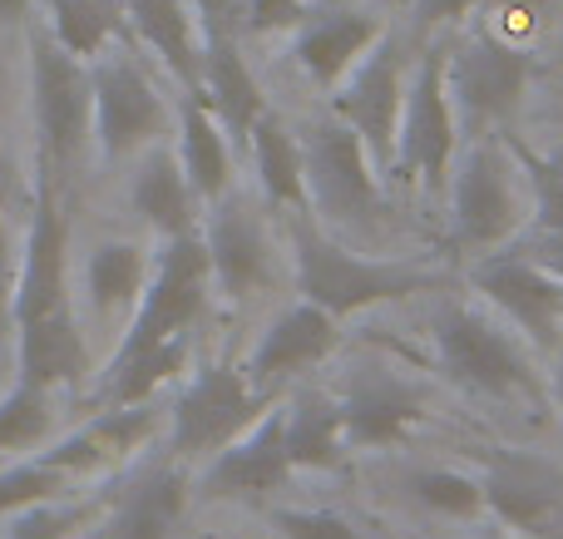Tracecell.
<instances>
[{
  "mask_svg": "<svg viewBox=\"0 0 563 539\" xmlns=\"http://www.w3.org/2000/svg\"><path fill=\"white\" fill-rule=\"evenodd\" d=\"M124 20L134 35L168 65V75L184 89L203 79V25L188 0H124Z\"/></svg>",
  "mask_w": 563,
  "mask_h": 539,
  "instance_id": "44dd1931",
  "label": "cell"
},
{
  "mask_svg": "<svg viewBox=\"0 0 563 539\" xmlns=\"http://www.w3.org/2000/svg\"><path fill=\"white\" fill-rule=\"evenodd\" d=\"M273 406L243 372L233 366H198V376L184 386L174 402V455L178 461H198V455H218L233 436H243L257 416Z\"/></svg>",
  "mask_w": 563,
  "mask_h": 539,
  "instance_id": "4fadbf2b",
  "label": "cell"
},
{
  "mask_svg": "<svg viewBox=\"0 0 563 539\" xmlns=\"http://www.w3.org/2000/svg\"><path fill=\"white\" fill-rule=\"evenodd\" d=\"M144 283H148V257H144V248H134V243H99L85 263V287H89V302H95L99 317L139 302Z\"/></svg>",
  "mask_w": 563,
  "mask_h": 539,
  "instance_id": "f1b7e54d",
  "label": "cell"
},
{
  "mask_svg": "<svg viewBox=\"0 0 563 539\" xmlns=\"http://www.w3.org/2000/svg\"><path fill=\"white\" fill-rule=\"evenodd\" d=\"M129 198H134V213L144 218L154 233H164V238L194 233L198 194H194V184H188V174H184V164H178L174 148H148V158L134 174Z\"/></svg>",
  "mask_w": 563,
  "mask_h": 539,
  "instance_id": "484cf974",
  "label": "cell"
},
{
  "mask_svg": "<svg viewBox=\"0 0 563 539\" xmlns=\"http://www.w3.org/2000/svg\"><path fill=\"white\" fill-rule=\"evenodd\" d=\"M89 95H95V134L104 158H124L164 134L168 105L129 55H95Z\"/></svg>",
  "mask_w": 563,
  "mask_h": 539,
  "instance_id": "9a60e30c",
  "label": "cell"
},
{
  "mask_svg": "<svg viewBox=\"0 0 563 539\" xmlns=\"http://www.w3.org/2000/svg\"><path fill=\"white\" fill-rule=\"evenodd\" d=\"M69 475L55 471L45 461H30V465H15V471L0 475V515L5 510H25V505H40V501H55L65 491Z\"/></svg>",
  "mask_w": 563,
  "mask_h": 539,
  "instance_id": "836d02e7",
  "label": "cell"
},
{
  "mask_svg": "<svg viewBox=\"0 0 563 539\" xmlns=\"http://www.w3.org/2000/svg\"><path fill=\"white\" fill-rule=\"evenodd\" d=\"M460 139L465 134H460L455 105H450L445 89V40H435V45H426V55L416 59L406 79V109H400L390 174H400L430 198H445Z\"/></svg>",
  "mask_w": 563,
  "mask_h": 539,
  "instance_id": "52a82bcc",
  "label": "cell"
},
{
  "mask_svg": "<svg viewBox=\"0 0 563 539\" xmlns=\"http://www.w3.org/2000/svg\"><path fill=\"white\" fill-rule=\"evenodd\" d=\"M69 223L59 208V174L40 164L35 223L25 238V263L15 273V332H20V382L59 386L79 382L89 366L79 317L69 302Z\"/></svg>",
  "mask_w": 563,
  "mask_h": 539,
  "instance_id": "6da1fadb",
  "label": "cell"
},
{
  "mask_svg": "<svg viewBox=\"0 0 563 539\" xmlns=\"http://www.w3.org/2000/svg\"><path fill=\"white\" fill-rule=\"evenodd\" d=\"M297 139L301 168H307V213L346 243H371V238L386 233L390 208L386 188H380L386 174L366 154L356 129L336 114H321L307 119L297 129Z\"/></svg>",
  "mask_w": 563,
  "mask_h": 539,
  "instance_id": "3957f363",
  "label": "cell"
},
{
  "mask_svg": "<svg viewBox=\"0 0 563 539\" xmlns=\"http://www.w3.org/2000/svg\"><path fill=\"white\" fill-rule=\"evenodd\" d=\"M445 208H450V243L470 263L515 243L529 228V184L515 144L499 134L460 144L455 168H450Z\"/></svg>",
  "mask_w": 563,
  "mask_h": 539,
  "instance_id": "5b68a950",
  "label": "cell"
},
{
  "mask_svg": "<svg viewBox=\"0 0 563 539\" xmlns=\"http://www.w3.org/2000/svg\"><path fill=\"white\" fill-rule=\"evenodd\" d=\"M534 75H539L534 50L495 25L475 30V35L455 40V45L445 40V89L465 139L499 134L525 109Z\"/></svg>",
  "mask_w": 563,
  "mask_h": 539,
  "instance_id": "8992f818",
  "label": "cell"
},
{
  "mask_svg": "<svg viewBox=\"0 0 563 539\" xmlns=\"http://www.w3.org/2000/svg\"><path fill=\"white\" fill-rule=\"evenodd\" d=\"M406 6H410V30L416 35H435V30L470 20L485 0H406Z\"/></svg>",
  "mask_w": 563,
  "mask_h": 539,
  "instance_id": "8d00e7d4",
  "label": "cell"
},
{
  "mask_svg": "<svg viewBox=\"0 0 563 539\" xmlns=\"http://www.w3.org/2000/svg\"><path fill=\"white\" fill-rule=\"evenodd\" d=\"M435 366L450 386L485 402H534L544 392L539 352L485 302H440L430 317Z\"/></svg>",
  "mask_w": 563,
  "mask_h": 539,
  "instance_id": "277c9868",
  "label": "cell"
},
{
  "mask_svg": "<svg viewBox=\"0 0 563 539\" xmlns=\"http://www.w3.org/2000/svg\"><path fill=\"white\" fill-rule=\"evenodd\" d=\"M287 416V461L291 471H336L346 461V421H341V402L331 392L301 386L297 396L282 402Z\"/></svg>",
  "mask_w": 563,
  "mask_h": 539,
  "instance_id": "7402d4cb",
  "label": "cell"
},
{
  "mask_svg": "<svg viewBox=\"0 0 563 539\" xmlns=\"http://www.w3.org/2000/svg\"><path fill=\"white\" fill-rule=\"evenodd\" d=\"M406 495L435 520H479L485 510V491H479V475L470 471H450V465H420L406 475Z\"/></svg>",
  "mask_w": 563,
  "mask_h": 539,
  "instance_id": "f546056e",
  "label": "cell"
},
{
  "mask_svg": "<svg viewBox=\"0 0 563 539\" xmlns=\"http://www.w3.org/2000/svg\"><path fill=\"white\" fill-rule=\"evenodd\" d=\"M203 248H208V263H213V283L233 302H253V297H263L277 283L273 228H267L263 208L247 194H238V188H228L218 204H208Z\"/></svg>",
  "mask_w": 563,
  "mask_h": 539,
  "instance_id": "5bb4252c",
  "label": "cell"
},
{
  "mask_svg": "<svg viewBox=\"0 0 563 539\" xmlns=\"http://www.w3.org/2000/svg\"><path fill=\"white\" fill-rule=\"evenodd\" d=\"M554 6L559 0H485L479 10H495V30H505V35H515V40H525L529 30L539 25L544 15H554Z\"/></svg>",
  "mask_w": 563,
  "mask_h": 539,
  "instance_id": "f35d334b",
  "label": "cell"
},
{
  "mask_svg": "<svg viewBox=\"0 0 563 539\" xmlns=\"http://www.w3.org/2000/svg\"><path fill=\"white\" fill-rule=\"evenodd\" d=\"M301 15H307V0H247L243 30L247 35H273V30H291Z\"/></svg>",
  "mask_w": 563,
  "mask_h": 539,
  "instance_id": "74e56055",
  "label": "cell"
},
{
  "mask_svg": "<svg viewBox=\"0 0 563 539\" xmlns=\"http://www.w3.org/2000/svg\"><path fill=\"white\" fill-rule=\"evenodd\" d=\"M208 287H213V263H208L203 233L194 228V233L164 238V253H158L144 293H139V312H134V322H129L124 342H119L114 362H129V356H139V352H154V346L188 337L194 322L203 317Z\"/></svg>",
  "mask_w": 563,
  "mask_h": 539,
  "instance_id": "ba28073f",
  "label": "cell"
},
{
  "mask_svg": "<svg viewBox=\"0 0 563 539\" xmlns=\"http://www.w3.org/2000/svg\"><path fill=\"white\" fill-rule=\"evenodd\" d=\"M287 248H291V277L297 293L307 302L327 307L331 317H356L366 307H386V302H406L416 293H435L445 287V273L426 263H396V257H366L346 243V238L327 233L317 218L301 208L291 213L287 228Z\"/></svg>",
  "mask_w": 563,
  "mask_h": 539,
  "instance_id": "7a4b0ae2",
  "label": "cell"
},
{
  "mask_svg": "<svg viewBox=\"0 0 563 539\" xmlns=\"http://www.w3.org/2000/svg\"><path fill=\"white\" fill-rule=\"evenodd\" d=\"M371 6H406V0H371Z\"/></svg>",
  "mask_w": 563,
  "mask_h": 539,
  "instance_id": "c3c4849f",
  "label": "cell"
},
{
  "mask_svg": "<svg viewBox=\"0 0 563 539\" xmlns=\"http://www.w3.org/2000/svg\"><path fill=\"white\" fill-rule=\"evenodd\" d=\"M30 0H0V20H20Z\"/></svg>",
  "mask_w": 563,
  "mask_h": 539,
  "instance_id": "f6af8a7d",
  "label": "cell"
},
{
  "mask_svg": "<svg viewBox=\"0 0 563 539\" xmlns=\"http://www.w3.org/2000/svg\"><path fill=\"white\" fill-rule=\"evenodd\" d=\"M45 436H49L45 386L20 382L15 392L0 402V451H25V446H40Z\"/></svg>",
  "mask_w": 563,
  "mask_h": 539,
  "instance_id": "1f68e13d",
  "label": "cell"
},
{
  "mask_svg": "<svg viewBox=\"0 0 563 539\" xmlns=\"http://www.w3.org/2000/svg\"><path fill=\"white\" fill-rule=\"evenodd\" d=\"M470 287L475 297L499 312L534 352L554 356L563 342V277L525 253L519 243L495 248V253L470 263Z\"/></svg>",
  "mask_w": 563,
  "mask_h": 539,
  "instance_id": "8fae6325",
  "label": "cell"
},
{
  "mask_svg": "<svg viewBox=\"0 0 563 539\" xmlns=\"http://www.w3.org/2000/svg\"><path fill=\"white\" fill-rule=\"evenodd\" d=\"M544 164L554 168V174H563V139H554V144L544 148Z\"/></svg>",
  "mask_w": 563,
  "mask_h": 539,
  "instance_id": "ee69618b",
  "label": "cell"
},
{
  "mask_svg": "<svg viewBox=\"0 0 563 539\" xmlns=\"http://www.w3.org/2000/svg\"><path fill=\"white\" fill-rule=\"evenodd\" d=\"M30 95H35L40 164L65 174L95 129V95L85 59L69 55L45 25L30 30Z\"/></svg>",
  "mask_w": 563,
  "mask_h": 539,
  "instance_id": "9c48e42d",
  "label": "cell"
},
{
  "mask_svg": "<svg viewBox=\"0 0 563 539\" xmlns=\"http://www.w3.org/2000/svg\"><path fill=\"white\" fill-rule=\"evenodd\" d=\"M247 154H253L257 184H263L267 204L291 208L301 213L307 208V168H301V139L277 109H263L247 134Z\"/></svg>",
  "mask_w": 563,
  "mask_h": 539,
  "instance_id": "4316f807",
  "label": "cell"
},
{
  "mask_svg": "<svg viewBox=\"0 0 563 539\" xmlns=\"http://www.w3.org/2000/svg\"><path fill=\"white\" fill-rule=\"evenodd\" d=\"M515 243L525 248L534 263H544L554 277H563V228H559V233H539V228H525Z\"/></svg>",
  "mask_w": 563,
  "mask_h": 539,
  "instance_id": "ab89813d",
  "label": "cell"
},
{
  "mask_svg": "<svg viewBox=\"0 0 563 539\" xmlns=\"http://www.w3.org/2000/svg\"><path fill=\"white\" fill-rule=\"evenodd\" d=\"M198 95L208 99V109L228 129V139L247 148V134H253L257 114L267 109V99L257 75L247 69L243 50H238L233 30H203V79H198Z\"/></svg>",
  "mask_w": 563,
  "mask_h": 539,
  "instance_id": "ffe728a7",
  "label": "cell"
},
{
  "mask_svg": "<svg viewBox=\"0 0 563 539\" xmlns=\"http://www.w3.org/2000/svg\"><path fill=\"white\" fill-rule=\"evenodd\" d=\"M406 79H410V40L386 25L376 45H371L366 55L346 69V79L331 89V114L346 119V124L356 129L380 174H390V158H396Z\"/></svg>",
  "mask_w": 563,
  "mask_h": 539,
  "instance_id": "30bf717a",
  "label": "cell"
},
{
  "mask_svg": "<svg viewBox=\"0 0 563 539\" xmlns=\"http://www.w3.org/2000/svg\"><path fill=\"white\" fill-rule=\"evenodd\" d=\"M544 392L554 396V406L563 411V342H559V352H554V366H549V382H544Z\"/></svg>",
  "mask_w": 563,
  "mask_h": 539,
  "instance_id": "7bdbcfd3",
  "label": "cell"
},
{
  "mask_svg": "<svg viewBox=\"0 0 563 539\" xmlns=\"http://www.w3.org/2000/svg\"><path fill=\"white\" fill-rule=\"evenodd\" d=\"M5 194H10V164H5V154H0V204H5Z\"/></svg>",
  "mask_w": 563,
  "mask_h": 539,
  "instance_id": "bcb514c9",
  "label": "cell"
},
{
  "mask_svg": "<svg viewBox=\"0 0 563 539\" xmlns=\"http://www.w3.org/2000/svg\"><path fill=\"white\" fill-rule=\"evenodd\" d=\"M465 539H519V535H509V530H505V535H465Z\"/></svg>",
  "mask_w": 563,
  "mask_h": 539,
  "instance_id": "7dc6e473",
  "label": "cell"
},
{
  "mask_svg": "<svg viewBox=\"0 0 563 539\" xmlns=\"http://www.w3.org/2000/svg\"><path fill=\"white\" fill-rule=\"evenodd\" d=\"M15 307V257H10V233L0 218V317Z\"/></svg>",
  "mask_w": 563,
  "mask_h": 539,
  "instance_id": "b9f144b4",
  "label": "cell"
},
{
  "mask_svg": "<svg viewBox=\"0 0 563 539\" xmlns=\"http://www.w3.org/2000/svg\"><path fill=\"white\" fill-rule=\"evenodd\" d=\"M188 510V475L184 465H154L144 481L129 485L119 501L104 539H168Z\"/></svg>",
  "mask_w": 563,
  "mask_h": 539,
  "instance_id": "d4e9b609",
  "label": "cell"
},
{
  "mask_svg": "<svg viewBox=\"0 0 563 539\" xmlns=\"http://www.w3.org/2000/svg\"><path fill=\"white\" fill-rule=\"evenodd\" d=\"M336 402H341L351 451H390L430 416L426 392L410 376H400L396 366H380V362L351 366Z\"/></svg>",
  "mask_w": 563,
  "mask_h": 539,
  "instance_id": "2e32d148",
  "label": "cell"
},
{
  "mask_svg": "<svg viewBox=\"0 0 563 539\" xmlns=\"http://www.w3.org/2000/svg\"><path fill=\"white\" fill-rule=\"evenodd\" d=\"M519 154V164H525V184H529V228H539V233H559L563 228V174L544 164V154L539 148H525L519 139H509Z\"/></svg>",
  "mask_w": 563,
  "mask_h": 539,
  "instance_id": "d6a6232c",
  "label": "cell"
},
{
  "mask_svg": "<svg viewBox=\"0 0 563 539\" xmlns=\"http://www.w3.org/2000/svg\"><path fill=\"white\" fill-rule=\"evenodd\" d=\"M273 530L282 539H366L361 525H351L341 510H301V505L273 510Z\"/></svg>",
  "mask_w": 563,
  "mask_h": 539,
  "instance_id": "e575fe53",
  "label": "cell"
},
{
  "mask_svg": "<svg viewBox=\"0 0 563 539\" xmlns=\"http://www.w3.org/2000/svg\"><path fill=\"white\" fill-rule=\"evenodd\" d=\"M336 342H341L336 317H331L327 307H317V302H307V297H301V302L282 307L273 322H267V332L257 337V346L247 352L243 376L263 396H273V402H277L282 386H291L297 376L317 372V366L336 352Z\"/></svg>",
  "mask_w": 563,
  "mask_h": 539,
  "instance_id": "e0dca14e",
  "label": "cell"
},
{
  "mask_svg": "<svg viewBox=\"0 0 563 539\" xmlns=\"http://www.w3.org/2000/svg\"><path fill=\"white\" fill-rule=\"evenodd\" d=\"M178 164H184L188 184H194L198 204H218L233 188V148H228V129L208 109L198 89H188L184 109H178Z\"/></svg>",
  "mask_w": 563,
  "mask_h": 539,
  "instance_id": "cb8c5ba5",
  "label": "cell"
},
{
  "mask_svg": "<svg viewBox=\"0 0 563 539\" xmlns=\"http://www.w3.org/2000/svg\"><path fill=\"white\" fill-rule=\"evenodd\" d=\"M485 510L519 539H563V465L539 451H489L479 461Z\"/></svg>",
  "mask_w": 563,
  "mask_h": 539,
  "instance_id": "7c38bea8",
  "label": "cell"
},
{
  "mask_svg": "<svg viewBox=\"0 0 563 539\" xmlns=\"http://www.w3.org/2000/svg\"><path fill=\"white\" fill-rule=\"evenodd\" d=\"M75 525H79V510H55L49 501H40L20 510V520L10 525L5 539H69Z\"/></svg>",
  "mask_w": 563,
  "mask_h": 539,
  "instance_id": "d590c367",
  "label": "cell"
},
{
  "mask_svg": "<svg viewBox=\"0 0 563 539\" xmlns=\"http://www.w3.org/2000/svg\"><path fill=\"white\" fill-rule=\"evenodd\" d=\"M287 416H282V402H273L243 436H233L213 455V465L203 471V495L208 501H267L287 491Z\"/></svg>",
  "mask_w": 563,
  "mask_h": 539,
  "instance_id": "ac0fdd59",
  "label": "cell"
},
{
  "mask_svg": "<svg viewBox=\"0 0 563 539\" xmlns=\"http://www.w3.org/2000/svg\"><path fill=\"white\" fill-rule=\"evenodd\" d=\"M148 431H154V411H148L144 402H134V406H109V411H99L89 426H79L69 441H59L55 451H45L40 461L55 465V471H65V475L99 471V465L124 461L129 451H139Z\"/></svg>",
  "mask_w": 563,
  "mask_h": 539,
  "instance_id": "603a6c76",
  "label": "cell"
},
{
  "mask_svg": "<svg viewBox=\"0 0 563 539\" xmlns=\"http://www.w3.org/2000/svg\"><path fill=\"white\" fill-rule=\"evenodd\" d=\"M386 30V15L366 6H331L317 15L297 20V40H291V59L317 89H336L346 69L366 55Z\"/></svg>",
  "mask_w": 563,
  "mask_h": 539,
  "instance_id": "d6986e66",
  "label": "cell"
},
{
  "mask_svg": "<svg viewBox=\"0 0 563 539\" xmlns=\"http://www.w3.org/2000/svg\"><path fill=\"white\" fill-rule=\"evenodd\" d=\"M198 10V25L203 30H243V6L247 0H188Z\"/></svg>",
  "mask_w": 563,
  "mask_h": 539,
  "instance_id": "60d3db41",
  "label": "cell"
},
{
  "mask_svg": "<svg viewBox=\"0 0 563 539\" xmlns=\"http://www.w3.org/2000/svg\"><path fill=\"white\" fill-rule=\"evenodd\" d=\"M184 366H188V337L154 346V352H139V356H129V362H114V366H109L104 402H109V406L148 402V396H154L164 382H174Z\"/></svg>",
  "mask_w": 563,
  "mask_h": 539,
  "instance_id": "4dcf8cb0",
  "label": "cell"
},
{
  "mask_svg": "<svg viewBox=\"0 0 563 539\" xmlns=\"http://www.w3.org/2000/svg\"><path fill=\"white\" fill-rule=\"evenodd\" d=\"M45 30L69 55L95 59L124 30V6L119 0H45Z\"/></svg>",
  "mask_w": 563,
  "mask_h": 539,
  "instance_id": "83f0119b",
  "label": "cell"
}]
</instances>
